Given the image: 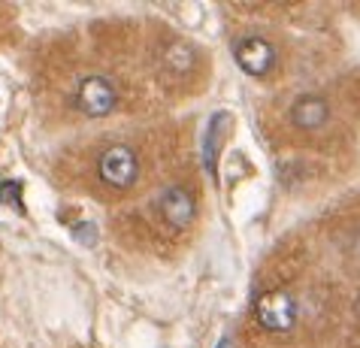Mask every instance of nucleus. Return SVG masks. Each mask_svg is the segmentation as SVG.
<instances>
[{
	"mask_svg": "<svg viewBox=\"0 0 360 348\" xmlns=\"http://www.w3.org/2000/svg\"><path fill=\"white\" fill-rule=\"evenodd\" d=\"M0 203L18 209V212H25V203H22V182H15V179H4L0 182Z\"/></svg>",
	"mask_w": 360,
	"mask_h": 348,
	"instance_id": "1a4fd4ad",
	"label": "nucleus"
},
{
	"mask_svg": "<svg viewBox=\"0 0 360 348\" xmlns=\"http://www.w3.org/2000/svg\"><path fill=\"white\" fill-rule=\"evenodd\" d=\"M73 101H76V106H79V112H82V115L103 118V115H109L118 106V91H115V85L109 82L106 76L88 73V76L79 79Z\"/></svg>",
	"mask_w": 360,
	"mask_h": 348,
	"instance_id": "f03ea898",
	"label": "nucleus"
},
{
	"mask_svg": "<svg viewBox=\"0 0 360 348\" xmlns=\"http://www.w3.org/2000/svg\"><path fill=\"white\" fill-rule=\"evenodd\" d=\"M218 348H230V340H221V345H218Z\"/></svg>",
	"mask_w": 360,
	"mask_h": 348,
	"instance_id": "9b49d317",
	"label": "nucleus"
},
{
	"mask_svg": "<svg viewBox=\"0 0 360 348\" xmlns=\"http://www.w3.org/2000/svg\"><path fill=\"white\" fill-rule=\"evenodd\" d=\"M164 64H167L169 73H188L191 64H194V52L185 43H176L164 52Z\"/></svg>",
	"mask_w": 360,
	"mask_h": 348,
	"instance_id": "6e6552de",
	"label": "nucleus"
},
{
	"mask_svg": "<svg viewBox=\"0 0 360 348\" xmlns=\"http://www.w3.org/2000/svg\"><path fill=\"white\" fill-rule=\"evenodd\" d=\"M158 209H161V215L167 218V224L176 227V231H185V227L194 221V212H197L194 197L179 185L161 191V197H158Z\"/></svg>",
	"mask_w": 360,
	"mask_h": 348,
	"instance_id": "39448f33",
	"label": "nucleus"
},
{
	"mask_svg": "<svg viewBox=\"0 0 360 348\" xmlns=\"http://www.w3.org/2000/svg\"><path fill=\"white\" fill-rule=\"evenodd\" d=\"M70 233L76 236L82 245H94V240H97V227H94V221H82V224H73L70 227Z\"/></svg>",
	"mask_w": 360,
	"mask_h": 348,
	"instance_id": "9d476101",
	"label": "nucleus"
},
{
	"mask_svg": "<svg viewBox=\"0 0 360 348\" xmlns=\"http://www.w3.org/2000/svg\"><path fill=\"white\" fill-rule=\"evenodd\" d=\"M97 176L106 188L115 191H127L139 179V157L131 146H109L103 155L97 157Z\"/></svg>",
	"mask_w": 360,
	"mask_h": 348,
	"instance_id": "f257e3e1",
	"label": "nucleus"
},
{
	"mask_svg": "<svg viewBox=\"0 0 360 348\" xmlns=\"http://www.w3.org/2000/svg\"><path fill=\"white\" fill-rule=\"evenodd\" d=\"M224 122L227 115H212L209 122V131H206V146H203V164L209 173H215V157H218V139H221V131H224Z\"/></svg>",
	"mask_w": 360,
	"mask_h": 348,
	"instance_id": "0eeeda50",
	"label": "nucleus"
},
{
	"mask_svg": "<svg viewBox=\"0 0 360 348\" xmlns=\"http://www.w3.org/2000/svg\"><path fill=\"white\" fill-rule=\"evenodd\" d=\"M233 58L248 76H266L276 67V46L264 37H243L233 49Z\"/></svg>",
	"mask_w": 360,
	"mask_h": 348,
	"instance_id": "20e7f679",
	"label": "nucleus"
},
{
	"mask_svg": "<svg viewBox=\"0 0 360 348\" xmlns=\"http://www.w3.org/2000/svg\"><path fill=\"white\" fill-rule=\"evenodd\" d=\"M291 122L300 127V131H321V127L330 122V106L324 97L315 94H303L297 97L291 106Z\"/></svg>",
	"mask_w": 360,
	"mask_h": 348,
	"instance_id": "423d86ee",
	"label": "nucleus"
},
{
	"mask_svg": "<svg viewBox=\"0 0 360 348\" xmlns=\"http://www.w3.org/2000/svg\"><path fill=\"white\" fill-rule=\"evenodd\" d=\"M297 315H300L297 300L288 291H269L264 297H257V303H255L257 324L269 333H288L297 324Z\"/></svg>",
	"mask_w": 360,
	"mask_h": 348,
	"instance_id": "7ed1b4c3",
	"label": "nucleus"
}]
</instances>
